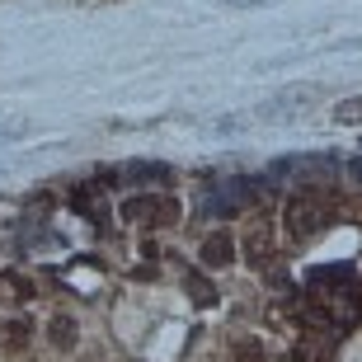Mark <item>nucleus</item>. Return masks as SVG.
<instances>
[{"mask_svg":"<svg viewBox=\"0 0 362 362\" xmlns=\"http://www.w3.org/2000/svg\"><path fill=\"white\" fill-rule=\"evenodd\" d=\"M122 216H127V221H141V226H175L179 221V202L165 198V193H146V198H127L122 202Z\"/></svg>","mask_w":362,"mask_h":362,"instance_id":"f03ea898","label":"nucleus"},{"mask_svg":"<svg viewBox=\"0 0 362 362\" xmlns=\"http://www.w3.org/2000/svg\"><path fill=\"white\" fill-rule=\"evenodd\" d=\"M184 292L193 296V306H216V287L202 273H184Z\"/></svg>","mask_w":362,"mask_h":362,"instance_id":"423d86ee","label":"nucleus"},{"mask_svg":"<svg viewBox=\"0 0 362 362\" xmlns=\"http://www.w3.org/2000/svg\"><path fill=\"white\" fill-rule=\"evenodd\" d=\"M221 362H264V344L259 339H235Z\"/></svg>","mask_w":362,"mask_h":362,"instance_id":"0eeeda50","label":"nucleus"},{"mask_svg":"<svg viewBox=\"0 0 362 362\" xmlns=\"http://www.w3.org/2000/svg\"><path fill=\"white\" fill-rule=\"evenodd\" d=\"M28 329H33L28 320H14L10 325V349H24V344H28Z\"/></svg>","mask_w":362,"mask_h":362,"instance_id":"f8f14e48","label":"nucleus"},{"mask_svg":"<svg viewBox=\"0 0 362 362\" xmlns=\"http://www.w3.org/2000/svg\"><path fill=\"white\" fill-rule=\"evenodd\" d=\"M273 175H296V179H329L339 175V160L334 156H292V160H278Z\"/></svg>","mask_w":362,"mask_h":362,"instance_id":"7ed1b4c3","label":"nucleus"},{"mask_svg":"<svg viewBox=\"0 0 362 362\" xmlns=\"http://www.w3.org/2000/svg\"><path fill=\"white\" fill-rule=\"evenodd\" d=\"M28 127L24 122H5V127H0V146H5V141H14V136H24Z\"/></svg>","mask_w":362,"mask_h":362,"instance_id":"ddd939ff","label":"nucleus"},{"mask_svg":"<svg viewBox=\"0 0 362 362\" xmlns=\"http://www.w3.org/2000/svg\"><path fill=\"white\" fill-rule=\"evenodd\" d=\"M339 349V339L329 334V329H310V334L296 339V349H292V362H329Z\"/></svg>","mask_w":362,"mask_h":362,"instance_id":"20e7f679","label":"nucleus"},{"mask_svg":"<svg viewBox=\"0 0 362 362\" xmlns=\"http://www.w3.org/2000/svg\"><path fill=\"white\" fill-rule=\"evenodd\" d=\"M264 259H269V226L250 235V264H255V269H264Z\"/></svg>","mask_w":362,"mask_h":362,"instance_id":"9d476101","label":"nucleus"},{"mask_svg":"<svg viewBox=\"0 0 362 362\" xmlns=\"http://www.w3.org/2000/svg\"><path fill=\"white\" fill-rule=\"evenodd\" d=\"M334 118L344 122V127H362V94L358 99H344V104L334 108Z\"/></svg>","mask_w":362,"mask_h":362,"instance_id":"1a4fd4ad","label":"nucleus"},{"mask_svg":"<svg viewBox=\"0 0 362 362\" xmlns=\"http://www.w3.org/2000/svg\"><path fill=\"white\" fill-rule=\"evenodd\" d=\"M127 175H132V179H170V170H165V165H146V160H136L132 170H127Z\"/></svg>","mask_w":362,"mask_h":362,"instance_id":"9b49d317","label":"nucleus"},{"mask_svg":"<svg viewBox=\"0 0 362 362\" xmlns=\"http://www.w3.org/2000/svg\"><path fill=\"white\" fill-rule=\"evenodd\" d=\"M230 259H235V240H230L226 230H212V235L202 240V264H207V269H226Z\"/></svg>","mask_w":362,"mask_h":362,"instance_id":"39448f33","label":"nucleus"},{"mask_svg":"<svg viewBox=\"0 0 362 362\" xmlns=\"http://www.w3.org/2000/svg\"><path fill=\"white\" fill-rule=\"evenodd\" d=\"M353 179H362V160H353Z\"/></svg>","mask_w":362,"mask_h":362,"instance_id":"4468645a","label":"nucleus"},{"mask_svg":"<svg viewBox=\"0 0 362 362\" xmlns=\"http://www.w3.org/2000/svg\"><path fill=\"white\" fill-rule=\"evenodd\" d=\"M47 334H52V349H76V320H71V315H57L52 325H47Z\"/></svg>","mask_w":362,"mask_h":362,"instance_id":"6e6552de","label":"nucleus"},{"mask_svg":"<svg viewBox=\"0 0 362 362\" xmlns=\"http://www.w3.org/2000/svg\"><path fill=\"white\" fill-rule=\"evenodd\" d=\"M334 212H339L334 193H329L325 184H306L301 193L287 198V207H282V226L292 230V240H315L320 230H329Z\"/></svg>","mask_w":362,"mask_h":362,"instance_id":"f257e3e1","label":"nucleus"}]
</instances>
